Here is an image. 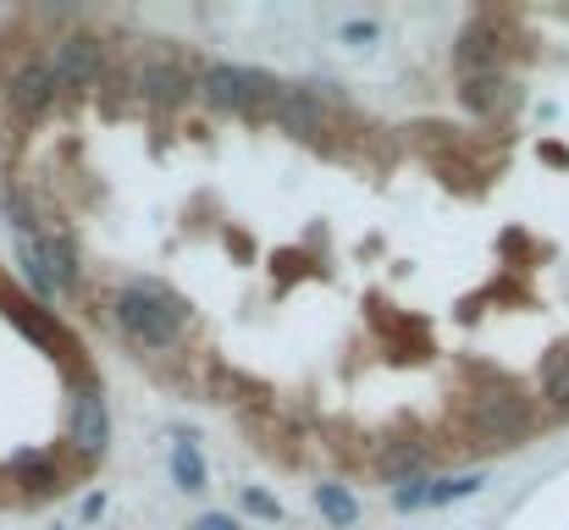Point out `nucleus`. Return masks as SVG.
<instances>
[{
	"instance_id": "obj_1",
	"label": "nucleus",
	"mask_w": 569,
	"mask_h": 530,
	"mask_svg": "<svg viewBox=\"0 0 569 530\" xmlns=\"http://www.w3.org/2000/svg\"><path fill=\"white\" fill-rule=\"evenodd\" d=\"M111 321H117V332H122L128 343H139V349H150V353H172L183 338H189L193 310L167 288V282L139 277V282L117 288Z\"/></svg>"
},
{
	"instance_id": "obj_2",
	"label": "nucleus",
	"mask_w": 569,
	"mask_h": 530,
	"mask_svg": "<svg viewBox=\"0 0 569 530\" xmlns=\"http://www.w3.org/2000/svg\"><path fill=\"white\" fill-rule=\"evenodd\" d=\"M288 83L282 78H271L266 67H232V61H210L204 67V78H199V94H204V106L210 111H221V117H271V106H277V94H282Z\"/></svg>"
},
{
	"instance_id": "obj_3",
	"label": "nucleus",
	"mask_w": 569,
	"mask_h": 530,
	"mask_svg": "<svg viewBox=\"0 0 569 530\" xmlns=\"http://www.w3.org/2000/svg\"><path fill=\"white\" fill-rule=\"evenodd\" d=\"M465 420H470V431L476 437H487L492 448H515L520 437H531V403L526 398H515V392H476L470 398V409H465Z\"/></svg>"
},
{
	"instance_id": "obj_4",
	"label": "nucleus",
	"mask_w": 569,
	"mask_h": 530,
	"mask_svg": "<svg viewBox=\"0 0 569 530\" xmlns=\"http://www.w3.org/2000/svg\"><path fill=\"white\" fill-rule=\"evenodd\" d=\"M0 94H6V111H11L22 128H28V122H39V117H44V111L61 100L50 61H44V56H33V50L11 67V78H6V89H0Z\"/></svg>"
},
{
	"instance_id": "obj_5",
	"label": "nucleus",
	"mask_w": 569,
	"mask_h": 530,
	"mask_svg": "<svg viewBox=\"0 0 569 530\" xmlns=\"http://www.w3.org/2000/svg\"><path fill=\"white\" fill-rule=\"evenodd\" d=\"M44 61H50V72H56V89H61V94H78V89H94V83H100V72H106V44H100L94 33H61Z\"/></svg>"
},
{
	"instance_id": "obj_6",
	"label": "nucleus",
	"mask_w": 569,
	"mask_h": 530,
	"mask_svg": "<svg viewBox=\"0 0 569 530\" xmlns=\"http://www.w3.org/2000/svg\"><path fill=\"white\" fill-rule=\"evenodd\" d=\"M193 89H199V83H193L189 61H183L178 50H150V56L139 61V100H150V106H161V111H178Z\"/></svg>"
},
{
	"instance_id": "obj_7",
	"label": "nucleus",
	"mask_w": 569,
	"mask_h": 530,
	"mask_svg": "<svg viewBox=\"0 0 569 530\" xmlns=\"http://www.w3.org/2000/svg\"><path fill=\"white\" fill-rule=\"evenodd\" d=\"M67 437H72V448H78L83 459H100V453H106V442H111V409H106V398H100L94 381H83V387L72 392Z\"/></svg>"
},
{
	"instance_id": "obj_8",
	"label": "nucleus",
	"mask_w": 569,
	"mask_h": 530,
	"mask_svg": "<svg viewBox=\"0 0 569 530\" xmlns=\"http://www.w3.org/2000/svg\"><path fill=\"white\" fill-rule=\"evenodd\" d=\"M481 481H487L481 470H476V476H442V481L415 476V481L392 487V509H398V514H415V509H448V503H459V498L481 492Z\"/></svg>"
},
{
	"instance_id": "obj_9",
	"label": "nucleus",
	"mask_w": 569,
	"mask_h": 530,
	"mask_svg": "<svg viewBox=\"0 0 569 530\" xmlns=\"http://www.w3.org/2000/svg\"><path fill=\"white\" fill-rule=\"evenodd\" d=\"M327 100L316 94V89H305V83H288L282 94H277V106H271V122L282 128V133H293V139H321L327 133Z\"/></svg>"
},
{
	"instance_id": "obj_10",
	"label": "nucleus",
	"mask_w": 569,
	"mask_h": 530,
	"mask_svg": "<svg viewBox=\"0 0 569 530\" xmlns=\"http://www.w3.org/2000/svg\"><path fill=\"white\" fill-rule=\"evenodd\" d=\"M6 476H11L28 498H56V492L67 487V470L56 464V453H50V448H22V453L6 464Z\"/></svg>"
},
{
	"instance_id": "obj_11",
	"label": "nucleus",
	"mask_w": 569,
	"mask_h": 530,
	"mask_svg": "<svg viewBox=\"0 0 569 530\" xmlns=\"http://www.w3.org/2000/svg\"><path fill=\"white\" fill-rule=\"evenodd\" d=\"M459 67H465V72H503V39H498V22H492V17H481V22L465 28V39H459Z\"/></svg>"
},
{
	"instance_id": "obj_12",
	"label": "nucleus",
	"mask_w": 569,
	"mask_h": 530,
	"mask_svg": "<svg viewBox=\"0 0 569 530\" xmlns=\"http://www.w3.org/2000/svg\"><path fill=\"white\" fill-rule=\"evenodd\" d=\"M459 94H465V106H470L476 117H498L503 106L520 100V94L509 89L503 72H465V89H459Z\"/></svg>"
},
{
	"instance_id": "obj_13",
	"label": "nucleus",
	"mask_w": 569,
	"mask_h": 530,
	"mask_svg": "<svg viewBox=\"0 0 569 530\" xmlns=\"http://www.w3.org/2000/svg\"><path fill=\"white\" fill-rule=\"evenodd\" d=\"M426 464H431V448L426 442H381L377 453V470L387 481H415V476H426Z\"/></svg>"
},
{
	"instance_id": "obj_14",
	"label": "nucleus",
	"mask_w": 569,
	"mask_h": 530,
	"mask_svg": "<svg viewBox=\"0 0 569 530\" xmlns=\"http://www.w3.org/2000/svg\"><path fill=\"white\" fill-rule=\"evenodd\" d=\"M167 464H172V481H178V492H189L199 498L204 492V459H199V442H193V431H178V442H172V453H167Z\"/></svg>"
},
{
	"instance_id": "obj_15",
	"label": "nucleus",
	"mask_w": 569,
	"mask_h": 530,
	"mask_svg": "<svg viewBox=\"0 0 569 530\" xmlns=\"http://www.w3.org/2000/svg\"><path fill=\"white\" fill-rule=\"evenodd\" d=\"M17 266H22V282L33 288V299H39V304H50V299H56V282H50V266H44V249H39V238H33V232H22V238H17Z\"/></svg>"
},
{
	"instance_id": "obj_16",
	"label": "nucleus",
	"mask_w": 569,
	"mask_h": 530,
	"mask_svg": "<svg viewBox=\"0 0 569 530\" xmlns=\"http://www.w3.org/2000/svg\"><path fill=\"white\" fill-rule=\"evenodd\" d=\"M316 509H321V520H327L332 530L360 526V503H355V492L338 487V481H321V487H316Z\"/></svg>"
},
{
	"instance_id": "obj_17",
	"label": "nucleus",
	"mask_w": 569,
	"mask_h": 530,
	"mask_svg": "<svg viewBox=\"0 0 569 530\" xmlns=\"http://www.w3.org/2000/svg\"><path fill=\"white\" fill-rule=\"evenodd\" d=\"M542 392H548L553 409L569 414V353H553V359L542 364Z\"/></svg>"
},
{
	"instance_id": "obj_18",
	"label": "nucleus",
	"mask_w": 569,
	"mask_h": 530,
	"mask_svg": "<svg viewBox=\"0 0 569 530\" xmlns=\"http://www.w3.org/2000/svg\"><path fill=\"white\" fill-rule=\"evenodd\" d=\"M243 514H254V520H266V526H282V503L266 492V487H243Z\"/></svg>"
},
{
	"instance_id": "obj_19",
	"label": "nucleus",
	"mask_w": 569,
	"mask_h": 530,
	"mask_svg": "<svg viewBox=\"0 0 569 530\" xmlns=\"http://www.w3.org/2000/svg\"><path fill=\"white\" fill-rule=\"evenodd\" d=\"M377 33L381 28L371 22V17H360V22H343V28H338V39H343V44H371Z\"/></svg>"
},
{
	"instance_id": "obj_20",
	"label": "nucleus",
	"mask_w": 569,
	"mask_h": 530,
	"mask_svg": "<svg viewBox=\"0 0 569 530\" xmlns=\"http://www.w3.org/2000/svg\"><path fill=\"white\" fill-rule=\"evenodd\" d=\"M193 530H238V520H227V514H199Z\"/></svg>"
}]
</instances>
